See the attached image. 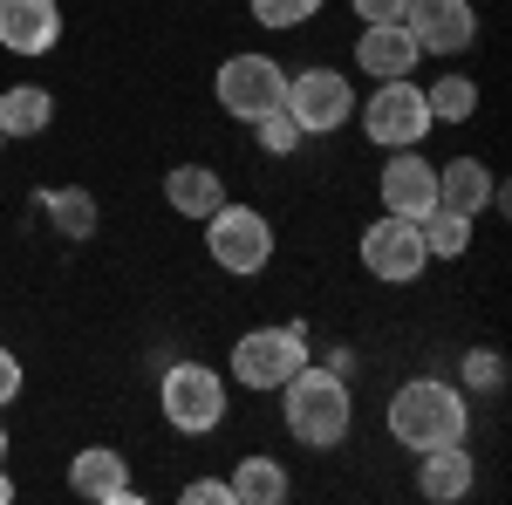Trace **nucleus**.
<instances>
[{
    "label": "nucleus",
    "instance_id": "nucleus-28",
    "mask_svg": "<svg viewBox=\"0 0 512 505\" xmlns=\"http://www.w3.org/2000/svg\"><path fill=\"white\" fill-rule=\"evenodd\" d=\"M410 0H355V21H403Z\"/></svg>",
    "mask_w": 512,
    "mask_h": 505
},
{
    "label": "nucleus",
    "instance_id": "nucleus-10",
    "mask_svg": "<svg viewBox=\"0 0 512 505\" xmlns=\"http://www.w3.org/2000/svg\"><path fill=\"white\" fill-rule=\"evenodd\" d=\"M376 198H383V212H396V219H424V212H437V164L424 157V144L383 157Z\"/></svg>",
    "mask_w": 512,
    "mask_h": 505
},
{
    "label": "nucleus",
    "instance_id": "nucleus-20",
    "mask_svg": "<svg viewBox=\"0 0 512 505\" xmlns=\"http://www.w3.org/2000/svg\"><path fill=\"white\" fill-rule=\"evenodd\" d=\"M55 123V96L41 89V82H14L7 96H0V137L14 144V137H41Z\"/></svg>",
    "mask_w": 512,
    "mask_h": 505
},
{
    "label": "nucleus",
    "instance_id": "nucleus-25",
    "mask_svg": "<svg viewBox=\"0 0 512 505\" xmlns=\"http://www.w3.org/2000/svg\"><path fill=\"white\" fill-rule=\"evenodd\" d=\"M246 7H253V21H260V28L287 35V28H308V21H315L328 0H246Z\"/></svg>",
    "mask_w": 512,
    "mask_h": 505
},
{
    "label": "nucleus",
    "instance_id": "nucleus-19",
    "mask_svg": "<svg viewBox=\"0 0 512 505\" xmlns=\"http://www.w3.org/2000/svg\"><path fill=\"white\" fill-rule=\"evenodd\" d=\"M226 485H233V505H287V499H294L287 465H280V458H267V451H246Z\"/></svg>",
    "mask_w": 512,
    "mask_h": 505
},
{
    "label": "nucleus",
    "instance_id": "nucleus-16",
    "mask_svg": "<svg viewBox=\"0 0 512 505\" xmlns=\"http://www.w3.org/2000/svg\"><path fill=\"white\" fill-rule=\"evenodd\" d=\"M499 192V171L492 164H478V157H451V164H437V205L444 212H458V219H478L485 205Z\"/></svg>",
    "mask_w": 512,
    "mask_h": 505
},
{
    "label": "nucleus",
    "instance_id": "nucleus-21",
    "mask_svg": "<svg viewBox=\"0 0 512 505\" xmlns=\"http://www.w3.org/2000/svg\"><path fill=\"white\" fill-rule=\"evenodd\" d=\"M417 233H424V253H431V260H465V253H472V219H458V212H444V205L417 219Z\"/></svg>",
    "mask_w": 512,
    "mask_h": 505
},
{
    "label": "nucleus",
    "instance_id": "nucleus-1",
    "mask_svg": "<svg viewBox=\"0 0 512 505\" xmlns=\"http://www.w3.org/2000/svg\"><path fill=\"white\" fill-rule=\"evenodd\" d=\"M274 396H280V424H287V437L308 444V451H335V444L349 437V424H355L349 376H335L328 362H301Z\"/></svg>",
    "mask_w": 512,
    "mask_h": 505
},
{
    "label": "nucleus",
    "instance_id": "nucleus-29",
    "mask_svg": "<svg viewBox=\"0 0 512 505\" xmlns=\"http://www.w3.org/2000/svg\"><path fill=\"white\" fill-rule=\"evenodd\" d=\"M321 362H328L335 376H355V349H328V355H321Z\"/></svg>",
    "mask_w": 512,
    "mask_h": 505
},
{
    "label": "nucleus",
    "instance_id": "nucleus-5",
    "mask_svg": "<svg viewBox=\"0 0 512 505\" xmlns=\"http://www.w3.org/2000/svg\"><path fill=\"white\" fill-rule=\"evenodd\" d=\"M355 110H362V137L383 144V151H410V144H424V137L437 130L431 103H424V89H417V76L376 82L369 103H355Z\"/></svg>",
    "mask_w": 512,
    "mask_h": 505
},
{
    "label": "nucleus",
    "instance_id": "nucleus-14",
    "mask_svg": "<svg viewBox=\"0 0 512 505\" xmlns=\"http://www.w3.org/2000/svg\"><path fill=\"white\" fill-rule=\"evenodd\" d=\"M62 41V7L55 0H0V48L7 55H48Z\"/></svg>",
    "mask_w": 512,
    "mask_h": 505
},
{
    "label": "nucleus",
    "instance_id": "nucleus-12",
    "mask_svg": "<svg viewBox=\"0 0 512 505\" xmlns=\"http://www.w3.org/2000/svg\"><path fill=\"white\" fill-rule=\"evenodd\" d=\"M69 492L89 505H137V485H130V458L110 451V444H82L69 458Z\"/></svg>",
    "mask_w": 512,
    "mask_h": 505
},
{
    "label": "nucleus",
    "instance_id": "nucleus-27",
    "mask_svg": "<svg viewBox=\"0 0 512 505\" xmlns=\"http://www.w3.org/2000/svg\"><path fill=\"white\" fill-rule=\"evenodd\" d=\"M21 383H28L21 355H14V349H0V403H14V396H21Z\"/></svg>",
    "mask_w": 512,
    "mask_h": 505
},
{
    "label": "nucleus",
    "instance_id": "nucleus-18",
    "mask_svg": "<svg viewBox=\"0 0 512 505\" xmlns=\"http://www.w3.org/2000/svg\"><path fill=\"white\" fill-rule=\"evenodd\" d=\"M41 212H48V226L62 246H89L96 226H103V205L89 185H55V192H41Z\"/></svg>",
    "mask_w": 512,
    "mask_h": 505
},
{
    "label": "nucleus",
    "instance_id": "nucleus-15",
    "mask_svg": "<svg viewBox=\"0 0 512 505\" xmlns=\"http://www.w3.org/2000/svg\"><path fill=\"white\" fill-rule=\"evenodd\" d=\"M472 485H478L472 444H437V451H417V492H424V499H437V505L472 499Z\"/></svg>",
    "mask_w": 512,
    "mask_h": 505
},
{
    "label": "nucleus",
    "instance_id": "nucleus-24",
    "mask_svg": "<svg viewBox=\"0 0 512 505\" xmlns=\"http://www.w3.org/2000/svg\"><path fill=\"white\" fill-rule=\"evenodd\" d=\"M253 144L267 157H294L308 137H301V123L287 117V103H280V110H260V117H253Z\"/></svg>",
    "mask_w": 512,
    "mask_h": 505
},
{
    "label": "nucleus",
    "instance_id": "nucleus-31",
    "mask_svg": "<svg viewBox=\"0 0 512 505\" xmlns=\"http://www.w3.org/2000/svg\"><path fill=\"white\" fill-rule=\"evenodd\" d=\"M7 451H14V437H7V424H0V465H7Z\"/></svg>",
    "mask_w": 512,
    "mask_h": 505
},
{
    "label": "nucleus",
    "instance_id": "nucleus-7",
    "mask_svg": "<svg viewBox=\"0 0 512 505\" xmlns=\"http://www.w3.org/2000/svg\"><path fill=\"white\" fill-rule=\"evenodd\" d=\"M287 117L301 123V137H335V130H349L355 82L342 76V69H328V62L294 69V76H287Z\"/></svg>",
    "mask_w": 512,
    "mask_h": 505
},
{
    "label": "nucleus",
    "instance_id": "nucleus-23",
    "mask_svg": "<svg viewBox=\"0 0 512 505\" xmlns=\"http://www.w3.org/2000/svg\"><path fill=\"white\" fill-rule=\"evenodd\" d=\"M458 389H472V396H499V389H506V355H499V349H465V355H458Z\"/></svg>",
    "mask_w": 512,
    "mask_h": 505
},
{
    "label": "nucleus",
    "instance_id": "nucleus-26",
    "mask_svg": "<svg viewBox=\"0 0 512 505\" xmlns=\"http://www.w3.org/2000/svg\"><path fill=\"white\" fill-rule=\"evenodd\" d=\"M178 499L185 505H233V485H226V478H192Z\"/></svg>",
    "mask_w": 512,
    "mask_h": 505
},
{
    "label": "nucleus",
    "instance_id": "nucleus-22",
    "mask_svg": "<svg viewBox=\"0 0 512 505\" xmlns=\"http://www.w3.org/2000/svg\"><path fill=\"white\" fill-rule=\"evenodd\" d=\"M424 103H431V123H472L478 117V82L472 76H437L424 89Z\"/></svg>",
    "mask_w": 512,
    "mask_h": 505
},
{
    "label": "nucleus",
    "instance_id": "nucleus-17",
    "mask_svg": "<svg viewBox=\"0 0 512 505\" xmlns=\"http://www.w3.org/2000/svg\"><path fill=\"white\" fill-rule=\"evenodd\" d=\"M164 205H171L178 219H212V212L226 205V178H219L212 164H171V171H164Z\"/></svg>",
    "mask_w": 512,
    "mask_h": 505
},
{
    "label": "nucleus",
    "instance_id": "nucleus-2",
    "mask_svg": "<svg viewBox=\"0 0 512 505\" xmlns=\"http://www.w3.org/2000/svg\"><path fill=\"white\" fill-rule=\"evenodd\" d=\"M390 437L403 451H437V444H465L472 437V403L465 389L444 383V376H410L390 396Z\"/></svg>",
    "mask_w": 512,
    "mask_h": 505
},
{
    "label": "nucleus",
    "instance_id": "nucleus-6",
    "mask_svg": "<svg viewBox=\"0 0 512 505\" xmlns=\"http://www.w3.org/2000/svg\"><path fill=\"white\" fill-rule=\"evenodd\" d=\"M308 355V321H274V328H253L233 342V383L246 389H280Z\"/></svg>",
    "mask_w": 512,
    "mask_h": 505
},
{
    "label": "nucleus",
    "instance_id": "nucleus-8",
    "mask_svg": "<svg viewBox=\"0 0 512 505\" xmlns=\"http://www.w3.org/2000/svg\"><path fill=\"white\" fill-rule=\"evenodd\" d=\"M212 96H219V110L239 123H253L260 110H280L287 103V69H280L274 55H253V48H239L219 62V76H212Z\"/></svg>",
    "mask_w": 512,
    "mask_h": 505
},
{
    "label": "nucleus",
    "instance_id": "nucleus-9",
    "mask_svg": "<svg viewBox=\"0 0 512 505\" xmlns=\"http://www.w3.org/2000/svg\"><path fill=\"white\" fill-rule=\"evenodd\" d=\"M424 267H431V253H424L417 219L383 212L376 226H362V273H369V280H383V287H410V280H424Z\"/></svg>",
    "mask_w": 512,
    "mask_h": 505
},
{
    "label": "nucleus",
    "instance_id": "nucleus-3",
    "mask_svg": "<svg viewBox=\"0 0 512 505\" xmlns=\"http://www.w3.org/2000/svg\"><path fill=\"white\" fill-rule=\"evenodd\" d=\"M205 253H212V267L233 273V280H253V273L274 267V219L260 212V205H219L212 219H205Z\"/></svg>",
    "mask_w": 512,
    "mask_h": 505
},
{
    "label": "nucleus",
    "instance_id": "nucleus-13",
    "mask_svg": "<svg viewBox=\"0 0 512 505\" xmlns=\"http://www.w3.org/2000/svg\"><path fill=\"white\" fill-rule=\"evenodd\" d=\"M417 62H424V48L403 21H362V35H355V69L362 76L396 82V76H417Z\"/></svg>",
    "mask_w": 512,
    "mask_h": 505
},
{
    "label": "nucleus",
    "instance_id": "nucleus-32",
    "mask_svg": "<svg viewBox=\"0 0 512 505\" xmlns=\"http://www.w3.org/2000/svg\"><path fill=\"white\" fill-rule=\"evenodd\" d=\"M0 144H7V137H0Z\"/></svg>",
    "mask_w": 512,
    "mask_h": 505
},
{
    "label": "nucleus",
    "instance_id": "nucleus-4",
    "mask_svg": "<svg viewBox=\"0 0 512 505\" xmlns=\"http://www.w3.org/2000/svg\"><path fill=\"white\" fill-rule=\"evenodd\" d=\"M158 410L178 437H212L226 424V376L205 362H171L158 383Z\"/></svg>",
    "mask_w": 512,
    "mask_h": 505
},
{
    "label": "nucleus",
    "instance_id": "nucleus-30",
    "mask_svg": "<svg viewBox=\"0 0 512 505\" xmlns=\"http://www.w3.org/2000/svg\"><path fill=\"white\" fill-rule=\"evenodd\" d=\"M0 505H14V478H7V465H0Z\"/></svg>",
    "mask_w": 512,
    "mask_h": 505
},
{
    "label": "nucleus",
    "instance_id": "nucleus-11",
    "mask_svg": "<svg viewBox=\"0 0 512 505\" xmlns=\"http://www.w3.org/2000/svg\"><path fill=\"white\" fill-rule=\"evenodd\" d=\"M403 28L417 35L424 55H465L478 41V7L472 0H410V14H403Z\"/></svg>",
    "mask_w": 512,
    "mask_h": 505
}]
</instances>
